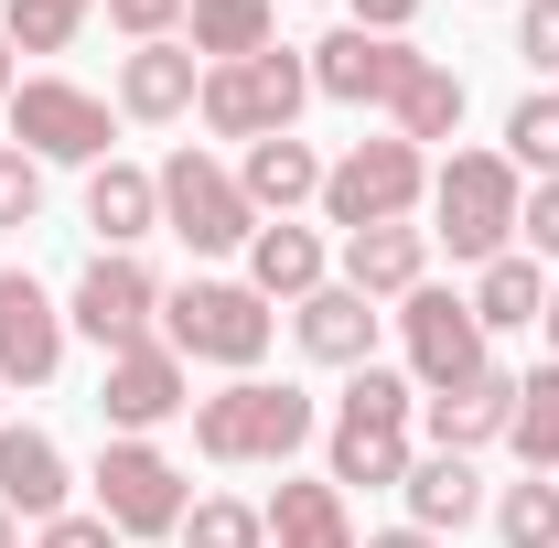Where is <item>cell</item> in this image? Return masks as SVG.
Instances as JSON below:
<instances>
[{
  "label": "cell",
  "instance_id": "cell-27",
  "mask_svg": "<svg viewBox=\"0 0 559 548\" xmlns=\"http://www.w3.org/2000/svg\"><path fill=\"white\" fill-rule=\"evenodd\" d=\"M388 119H399V140H409V151H430V140H452V130H463V75L419 55V75L399 86V108H388Z\"/></svg>",
  "mask_w": 559,
  "mask_h": 548
},
{
  "label": "cell",
  "instance_id": "cell-36",
  "mask_svg": "<svg viewBox=\"0 0 559 548\" xmlns=\"http://www.w3.org/2000/svg\"><path fill=\"white\" fill-rule=\"evenodd\" d=\"M516 237H527V259H559V183H538V194H527Z\"/></svg>",
  "mask_w": 559,
  "mask_h": 548
},
{
  "label": "cell",
  "instance_id": "cell-38",
  "mask_svg": "<svg viewBox=\"0 0 559 548\" xmlns=\"http://www.w3.org/2000/svg\"><path fill=\"white\" fill-rule=\"evenodd\" d=\"M355 11V33H399L409 44V22H419V0H345Z\"/></svg>",
  "mask_w": 559,
  "mask_h": 548
},
{
  "label": "cell",
  "instance_id": "cell-10",
  "mask_svg": "<svg viewBox=\"0 0 559 548\" xmlns=\"http://www.w3.org/2000/svg\"><path fill=\"white\" fill-rule=\"evenodd\" d=\"M97 516L119 527V538H183V474H173V452H151V441H108L97 452Z\"/></svg>",
  "mask_w": 559,
  "mask_h": 548
},
{
  "label": "cell",
  "instance_id": "cell-2",
  "mask_svg": "<svg viewBox=\"0 0 559 548\" xmlns=\"http://www.w3.org/2000/svg\"><path fill=\"white\" fill-rule=\"evenodd\" d=\"M430 215H441L430 237H441L452 259H474V270H485V259H506V248H516L527 172H516L506 151H452V162L430 172Z\"/></svg>",
  "mask_w": 559,
  "mask_h": 548
},
{
  "label": "cell",
  "instance_id": "cell-4",
  "mask_svg": "<svg viewBox=\"0 0 559 548\" xmlns=\"http://www.w3.org/2000/svg\"><path fill=\"white\" fill-rule=\"evenodd\" d=\"M270 301L248 290V279H183V290H162V344L183 355V366H226V377H248L259 355H270Z\"/></svg>",
  "mask_w": 559,
  "mask_h": 548
},
{
  "label": "cell",
  "instance_id": "cell-41",
  "mask_svg": "<svg viewBox=\"0 0 559 548\" xmlns=\"http://www.w3.org/2000/svg\"><path fill=\"white\" fill-rule=\"evenodd\" d=\"M11 86H22V75H11V33H0V108H11Z\"/></svg>",
  "mask_w": 559,
  "mask_h": 548
},
{
  "label": "cell",
  "instance_id": "cell-14",
  "mask_svg": "<svg viewBox=\"0 0 559 548\" xmlns=\"http://www.w3.org/2000/svg\"><path fill=\"white\" fill-rule=\"evenodd\" d=\"M66 312H55V290L33 270H0V388H55V366H66Z\"/></svg>",
  "mask_w": 559,
  "mask_h": 548
},
{
  "label": "cell",
  "instance_id": "cell-7",
  "mask_svg": "<svg viewBox=\"0 0 559 548\" xmlns=\"http://www.w3.org/2000/svg\"><path fill=\"white\" fill-rule=\"evenodd\" d=\"M151 183H162V226H173L194 259H226V248H248V237H259V205L237 194V172H226V162H205L194 140H183Z\"/></svg>",
  "mask_w": 559,
  "mask_h": 548
},
{
  "label": "cell",
  "instance_id": "cell-15",
  "mask_svg": "<svg viewBox=\"0 0 559 548\" xmlns=\"http://www.w3.org/2000/svg\"><path fill=\"white\" fill-rule=\"evenodd\" d=\"M194 97H205V55L173 33V44H140L130 65H119V119L140 130H173V119H194Z\"/></svg>",
  "mask_w": 559,
  "mask_h": 548
},
{
  "label": "cell",
  "instance_id": "cell-25",
  "mask_svg": "<svg viewBox=\"0 0 559 548\" xmlns=\"http://www.w3.org/2000/svg\"><path fill=\"white\" fill-rule=\"evenodd\" d=\"M86 226H97L108 248H140V237L162 226V183H151L140 162H97V172H86Z\"/></svg>",
  "mask_w": 559,
  "mask_h": 548
},
{
  "label": "cell",
  "instance_id": "cell-3",
  "mask_svg": "<svg viewBox=\"0 0 559 548\" xmlns=\"http://www.w3.org/2000/svg\"><path fill=\"white\" fill-rule=\"evenodd\" d=\"M409 409L419 388L399 377V366H355L345 377V409H334V430H323V452H334V484H409Z\"/></svg>",
  "mask_w": 559,
  "mask_h": 548
},
{
  "label": "cell",
  "instance_id": "cell-9",
  "mask_svg": "<svg viewBox=\"0 0 559 548\" xmlns=\"http://www.w3.org/2000/svg\"><path fill=\"white\" fill-rule=\"evenodd\" d=\"M399 344H409V388H419V398H441V388H463V377L495 366L474 301H463V290H430V279L399 301Z\"/></svg>",
  "mask_w": 559,
  "mask_h": 548
},
{
  "label": "cell",
  "instance_id": "cell-13",
  "mask_svg": "<svg viewBox=\"0 0 559 548\" xmlns=\"http://www.w3.org/2000/svg\"><path fill=\"white\" fill-rule=\"evenodd\" d=\"M66 323H75L86 344H108V355H119V344H140L151 323H162V279L140 270L130 248H97L86 279H75V301H66Z\"/></svg>",
  "mask_w": 559,
  "mask_h": 548
},
{
  "label": "cell",
  "instance_id": "cell-40",
  "mask_svg": "<svg viewBox=\"0 0 559 548\" xmlns=\"http://www.w3.org/2000/svg\"><path fill=\"white\" fill-rule=\"evenodd\" d=\"M538 334H549V366H559V279H549V312H538Z\"/></svg>",
  "mask_w": 559,
  "mask_h": 548
},
{
  "label": "cell",
  "instance_id": "cell-17",
  "mask_svg": "<svg viewBox=\"0 0 559 548\" xmlns=\"http://www.w3.org/2000/svg\"><path fill=\"white\" fill-rule=\"evenodd\" d=\"M506 419H516V377L506 366H485V377H463V388H441L430 398V452H485V441H506Z\"/></svg>",
  "mask_w": 559,
  "mask_h": 548
},
{
  "label": "cell",
  "instance_id": "cell-1",
  "mask_svg": "<svg viewBox=\"0 0 559 548\" xmlns=\"http://www.w3.org/2000/svg\"><path fill=\"white\" fill-rule=\"evenodd\" d=\"M323 430V409L290 388V377H237V388H215V398H194V452L205 463H226V474H248V463H290L301 441Z\"/></svg>",
  "mask_w": 559,
  "mask_h": 548
},
{
  "label": "cell",
  "instance_id": "cell-35",
  "mask_svg": "<svg viewBox=\"0 0 559 548\" xmlns=\"http://www.w3.org/2000/svg\"><path fill=\"white\" fill-rule=\"evenodd\" d=\"M516 55L538 75H559V0H527V11H516Z\"/></svg>",
  "mask_w": 559,
  "mask_h": 548
},
{
  "label": "cell",
  "instance_id": "cell-20",
  "mask_svg": "<svg viewBox=\"0 0 559 548\" xmlns=\"http://www.w3.org/2000/svg\"><path fill=\"white\" fill-rule=\"evenodd\" d=\"M0 505L33 516V527L66 516V452H55L44 430H11V419H0Z\"/></svg>",
  "mask_w": 559,
  "mask_h": 548
},
{
  "label": "cell",
  "instance_id": "cell-34",
  "mask_svg": "<svg viewBox=\"0 0 559 548\" xmlns=\"http://www.w3.org/2000/svg\"><path fill=\"white\" fill-rule=\"evenodd\" d=\"M108 22H119L130 44H173V33H183V0H108Z\"/></svg>",
  "mask_w": 559,
  "mask_h": 548
},
{
  "label": "cell",
  "instance_id": "cell-32",
  "mask_svg": "<svg viewBox=\"0 0 559 548\" xmlns=\"http://www.w3.org/2000/svg\"><path fill=\"white\" fill-rule=\"evenodd\" d=\"M183 548H270V516L237 495H205V505H183Z\"/></svg>",
  "mask_w": 559,
  "mask_h": 548
},
{
  "label": "cell",
  "instance_id": "cell-18",
  "mask_svg": "<svg viewBox=\"0 0 559 548\" xmlns=\"http://www.w3.org/2000/svg\"><path fill=\"white\" fill-rule=\"evenodd\" d=\"M430 279V226H355L345 237V290L366 301H409Z\"/></svg>",
  "mask_w": 559,
  "mask_h": 548
},
{
  "label": "cell",
  "instance_id": "cell-29",
  "mask_svg": "<svg viewBox=\"0 0 559 548\" xmlns=\"http://www.w3.org/2000/svg\"><path fill=\"white\" fill-rule=\"evenodd\" d=\"M495 538L506 548H559V484L549 474L506 484V495H495Z\"/></svg>",
  "mask_w": 559,
  "mask_h": 548
},
{
  "label": "cell",
  "instance_id": "cell-5",
  "mask_svg": "<svg viewBox=\"0 0 559 548\" xmlns=\"http://www.w3.org/2000/svg\"><path fill=\"white\" fill-rule=\"evenodd\" d=\"M301 97H312V55L270 44V55H248V65H205L194 119H205L215 140H280L290 119H301Z\"/></svg>",
  "mask_w": 559,
  "mask_h": 548
},
{
  "label": "cell",
  "instance_id": "cell-30",
  "mask_svg": "<svg viewBox=\"0 0 559 548\" xmlns=\"http://www.w3.org/2000/svg\"><path fill=\"white\" fill-rule=\"evenodd\" d=\"M86 11L97 0H0V33H11V55H66Z\"/></svg>",
  "mask_w": 559,
  "mask_h": 548
},
{
  "label": "cell",
  "instance_id": "cell-33",
  "mask_svg": "<svg viewBox=\"0 0 559 548\" xmlns=\"http://www.w3.org/2000/svg\"><path fill=\"white\" fill-rule=\"evenodd\" d=\"M33 215H44V162L0 151V226H33Z\"/></svg>",
  "mask_w": 559,
  "mask_h": 548
},
{
  "label": "cell",
  "instance_id": "cell-24",
  "mask_svg": "<svg viewBox=\"0 0 559 548\" xmlns=\"http://www.w3.org/2000/svg\"><path fill=\"white\" fill-rule=\"evenodd\" d=\"M183 44H194L205 65H248V55L280 44V11L270 0H183Z\"/></svg>",
  "mask_w": 559,
  "mask_h": 548
},
{
  "label": "cell",
  "instance_id": "cell-28",
  "mask_svg": "<svg viewBox=\"0 0 559 548\" xmlns=\"http://www.w3.org/2000/svg\"><path fill=\"white\" fill-rule=\"evenodd\" d=\"M506 441H516L527 474H559V366L516 377V419H506Z\"/></svg>",
  "mask_w": 559,
  "mask_h": 548
},
{
  "label": "cell",
  "instance_id": "cell-16",
  "mask_svg": "<svg viewBox=\"0 0 559 548\" xmlns=\"http://www.w3.org/2000/svg\"><path fill=\"white\" fill-rule=\"evenodd\" d=\"M290 334H301V355L312 366H377V301L366 290H345V279H323L312 301H290Z\"/></svg>",
  "mask_w": 559,
  "mask_h": 548
},
{
  "label": "cell",
  "instance_id": "cell-39",
  "mask_svg": "<svg viewBox=\"0 0 559 548\" xmlns=\"http://www.w3.org/2000/svg\"><path fill=\"white\" fill-rule=\"evenodd\" d=\"M366 548H441L430 527H388V538H366Z\"/></svg>",
  "mask_w": 559,
  "mask_h": 548
},
{
  "label": "cell",
  "instance_id": "cell-21",
  "mask_svg": "<svg viewBox=\"0 0 559 548\" xmlns=\"http://www.w3.org/2000/svg\"><path fill=\"white\" fill-rule=\"evenodd\" d=\"M237 194H248V205H259V226H270V215H290V205H312V194H323V162H312V140H248V162H237Z\"/></svg>",
  "mask_w": 559,
  "mask_h": 548
},
{
  "label": "cell",
  "instance_id": "cell-11",
  "mask_svg": "<svg viewBox=\"0 0 559 548\" xmlns=\"http://www.w3.org/2000/svg\"><path fill=\"white\" fill-rule=\"evenodd\" d=\"M183 409H194V366H183L162 334H140V344L108 355V377H97V419H108L119 441H151L162 419H183Z\"/></svg>",
  "mask_w": 559,
  "mask_h": 548
},
{
  "label": "cell",
  "instance_id": "cell-23",
  "mask_svg": "<svg viewBox=\"0 0 559 548\" xmlns=\"http://www.w3.org/2000/svg\"><path fill=\"white\" fill-rule=\"evenodd\" d=\"M259 516H270V548H366V538H355V516H345V484H334V474H323V484H280Z\"/></svg>",
  "mask_w": 559,
  "mask_h": 548
},
{
  "label": "cell",
  "instance_id": "cell-26",
  "mask_svg": "<svg viewBox=\"0 0 559 548\" xmlns=\"http://www.w3.org/2000/svg\"><path fill=\"white\" fill-rule=\"evenodd\" d=\"M463 301H474V323H485V334H527V323L549 312V279H538V259H527V248H506V259H485V270H474V290H463Z\"/></svg>",
  "mask_w": 559,
  "mask_h": 548
},
{
  "label": "cell",
  "instance_id": "cell-19",
  "mask_svg": "<svg viewBox=\"0 0 559 548\" xmlns=\"http://www.w3.org/2000/svg\"><path fill=\"white\" fill-rule=\"evenodd\" d=\"M399 495H409V527H430V538H463V527L485 516V474H474L463 452H419Z\"/></svg>",
  "mask_w": 559,
  "mask_h": 548
},
{
  "label": "cell",
  "instance_id": "cell-22",
  "mask_svg": "<svg viewBox=\"0 0 559 548\" xmlns=\"http://www.w3.org/2000/svg\"><path fill=\"white\" fill-rule=\"evenodd\" d=\"M323 279H334V270H323V237H312V226L280 215V226L248 237V290H259V301H312Z\"/></svg>",
  "mask_w": 559,
  "mask_h": 548
},
{
  "label": "cell",
  "instance_id": "cell-42",
  "mask_svg": "<svg viewBox=\"0 0 559 548\" xmlns=\"http://www.w3.org/2000/svg\"><path fill=\"white\" fill-rule=\"evenodd\" d=\"M0 548H22V516H11V505H0Z\"/></svg>",
  "mask_w": 559,
  "mask_h": 548
},
{
  "label": "cell",
  "instance_id": "cell-37",
  "mask_svg": "<svg viewBox=\"0 0 559 548\" xmlns=\"http://www.w3.org/2000/svg\"><path fill=\"white\" fill-rule=\"evenodd\" d=\"M33 548H119V527H108V516H55V527H33Z\"/></svg>",
  "mask_w": 559,
  "mask_h": 548
},
{
  "label": "cell",
  "instance_id": "cell-6",
  "mask_svg": "<svg viewBox=\"0 0 559 548\" xmlns=\"http://www.w3.org/2000/svg\"><path fill=\"white\" fill-rule=\"evenodd\" d=\"M430 194V151H409V140H355L345 162H323V215L334 226H409V205Z\"/></svg>",
  "mask_w": 559,
  "mask_h": 548
},
{
  "label": "cell",
  "instance_id": "cell-8",
  "mask_svg": "<svg viewBox=\"0 0 559 548\" xmlns=\"http://www.w3.org/2000/svg\"><path fill=\"white\" fill-rule=\"evenodd\" d=\"M108 140H119L108 97H86L66 75H22V86H11V151H33V162H86V172H97Z\"/></svg>",
  "mask_w": 559,
  "mask_h": 548
},
{
  "label": "cell",
  "instance_id": "cell-31",
  "mask_svg": "<svg viewBox=\"0 0 559 548\" xmlns=\"http://www.w3.org/2000/svg\"><path fill=\"white\" fill-rule=\"evenodd\" d=\"M506 162L538 172V183H559V97H516L506 108Z\"/></svg>",
  "mask_w": 559,
  "mask_h": 548
},
{
  "label": "cell",
  "instance_id": "cell-12",
  "mask_svg": "<svg viewBox=\"0 0 559 548\" xmlns=\"http://www.w3.org/2000/svg\"><path fill=\"white\" fill-rule=\"evenodd\" d=\"M419 75V55L399 33H355L334 22L323 44H312V97H334V108H399V86Z\"/></svg>",
  "mask_w": 559,
  "mask_h": 548
}]
</instances>
